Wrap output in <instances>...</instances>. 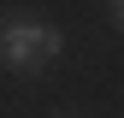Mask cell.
<instances>
[{
  "label": "cell",
  "instance_id": "2",
  "mask_svg": "<svg viewBox=\"0 0 124 118\" xmlns=\"http://www.w3.org/2000/svg\"><path fill=\"white\" fill-rule=\"evenodd\" d=\"M118 30H124V0H118Z\"/></svg>",
  "mask_w": 124,
  "mask_h": 118
},
{
  "label": "cell",
  "instance_id": "1",
  "mask_svg": "<svg viewBox=\"0 0 124 118\" xmlns=\"http://www.w3.org/2000/svg\"><path fill=\"white\" fill-rule=\"evenodd\" d=\"M59 53H65V36H59L53 24H36V18H6L0 24V65L18 71V77L47 71Z\"/></svg>",
  "mask_w": 124,
  "mask_h": 118
}]
</instances>
